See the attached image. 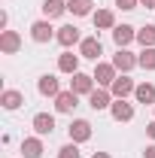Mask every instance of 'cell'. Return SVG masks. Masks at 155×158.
<instances>
[{
    "label": "cell",
    "instance_id": "cell-29",
    "mask_svg": "<svg viewBox=\"0 0 155 158\" xmlns=\"http://www.w3.org/2000/svg\"><path fill=\"white\" fill-rule=\"evenodd\" d=\"M140 6L143 9H155V0H140Z\"/></svg>",
    "mask_w": 155,
    "mask_h": 158
},
{
    "label": "cell",
    "instance_id": "cell-22",
    "mask_svg": "<svg viewBox=\"0 0 155 158\" xmlns=\"http://www.w3.org/2000/svg\"><path fill=\"white\" fill-rule=\"evenodd\" d=\"M94 9V0H67V12H73V15H94L91 12Z\"/></svg>",
    "mask_w": 155,
    "mask_h": 158
},
{
    "label": "cell",
    "instance_id": "cell-14",
    "mask_svg": "<svg viewBox=\"0 0 155 158\" xmlns=\"http://www.w3.org/2000/svg\"><path fill=\"white\" fill-rule=\"evenodd\" d=\"M21 49V34L19 31H3L0 34V52L3 55H15Z\"/></svg>",
    "mask_w": 155,
    "mask_h": 158
},
{
    "label": "cell",
    "instance_id": "cell-6",
    "mask_svg": "<svg viewBox=\"0 0 155 158\" xmlns=\"http://www.w3.org/2000/svg\"><path fill=\"white\" fill-rule=\"evenodd\" d=\"M37 91L43 94V98H58L61 94V82H58V76H52V73H43V76L37 79Z\"/></svg>",
    "mask_w": 155,
    "mask_h": 158
},
{
    "label": "cell",
    "instance_id": "cell-16",
    "mask_svg": "<svg viewBox=\"0 0 155 158\" xmlns=\"http://www.w3.org/2000/svg\"><path fill=\"white\" fill-rule=\"evenodd\" d=\"M91 21H94V31H113L116 27V12L113 9H97L91 15Z\"/></svg>",
    "mask_w": 155,
    "mask_h": 158
},
{
    "label": "cell",
    "instance_id": "cell-4",
    "mask_svg": "<svg viewBox=\"0 0 155 158\" xmlns=\"http://www.w3.org/2000/svg\"><path fill=\"white\" fill-rule=\"evenodd\" d=\"M67 134H70L73 143H88L91 140V122L88 118H73L70 128H67Z\"/></svg>",
    "mask_w": 155,
    "mask_h": 158
},
{
    "label": "cell",
    "instance_id": "cell-7",
    "mask_svg": "<svg viewBox=\"0 0 155 158\" xmlns=\"http://www.w3.org/2000/svg\"><path fill=\"white\" fill-rule=\"evenodd\" d=\"M31 128L37 131V137H49L55 131V116L52 113H37V116L31 118Z\"/></svg>",
    "mask_w": 155,
    "mask_h": 158
},
{
    "label": "cell",
    "instance_id": "cell-1",
    "mask_svg": "<svg viewBox=\"0 0 155 158\" xmlns=\"http://www.w3.org/2000/svg\"><path fill=\"white\" fill-rule=\"evenodd\" d=\"M94 82H97V88H110L113 82H116V76H119V70L113 67V61H97L94 64Z\"/></svg>",
    "mask_w": 155,
    "mask_h": 158
},
{
    "label": "cell",
    "instance_id": "cell-24",
    "mask_svg": "<svg viewBox=\"0 0 155 158\" xmlns=\"http://www.w3.org/2000/svg\"><path fill=\"white\" fill-rule=\"evenodd\" d=\"M137 67H143V70H155V46L140 49V55H137Z\"/></svg>",
    "mask_w": 155,
    "mask_h": 158
},
{
    "label": "cell",
    "instance_id": "cell-13",
    "mask_svg": "<svg viewBox=\"0 0 155 158\" xmlns=\"http://www.w3.org/2000/svg\"><path fill=\"white\" fill-rule=\"evenodd\" d=\"M79 106V94L73 88H67V91H61L58 98H55V113H73Z\"/></svg>",
    "mask_w": 155,
    "mask_h": 158
},
{
    "label": "cell",
    "instance_id": "cell-25",
    "mask_svg": "<svg viewBox=\"0 0 155 158\" xmlns=\"http://www.w3.org/2000/svg\"><path fill=\"white\" fill-rule=\"evenodd\" d=\"M58 158H82V155H79V143H73V140L64 143V146L58 149Z\"/></svg>",
    "mask_w": 155,
    "mask_h": 158
},
{
    "label": "cell",
    "instance_id": "cell-15",
    "mask_svg": "<svg viewBox=\"0 0 155 158\" xmlns=\"http://www.w3.org/2000/svg\"><path fill=\"white\" fill-rule=\"evenodd\" d=\"M79 58H82V55H73L70 49H64V52L58 55V70H61V73H67V76L79 73Z\"/></svg>",
    "mask_w": 155,
    "mask_h": 158
},
{
    "label": "cell",
    "instance_id": "cell-30",
    "mask_svg": "<svg viewBox=\"0 0 155 158\" xmlns=\"http://www.w3.org/2000/svg\"><path fill=\"white\" fill-rule=\"evenodd\" d=\"M91 158H110V152H94Z\"/></svg>",
    "mask_w": 155,
    "mask_h": 158
},
{
    "label": "cell",
    "instance_id": "cell-23",
    "mask_svg": "<svg viewBox=\"0 0 155 158\" xmlns=\"http://www.w3.org/2000/svg\"><path fill=\"white\" fill-rule=\"evenodd\" d=\"M137 43H140L143 49L155 46V24H143V27L137 31Z\"/></svg>",
    "mask_w": 155,
    "mask_h": 158
},
{
    "label": "cell",
    "instance_id": "cell-19",
    "mask_svg": "<svg viewBox=\"0 0 155 158\" xmlns=\"http://www.w3.org/2000/svg\"><path fill=\"white\" fill-rule=\"evenodd\" d=\"M0 103H3V110L15 113L21 103H24V94H21V91H15V88H6V91L0 94Z\"/></svg>",
    "mask_w": 155,
    "mask_h": 158
},
{
    "label": "cell",
    "instance_id": "cell-10",
    "mask_svg": "<svg viewBox=\"0 0 155 158\" xmlns=\"http://www.w3.org/2000/svg\"><path fill=\"white\" fill-rule=\"evenodd\" d=\"M55 40H58L64 49H70V46H76V43H82V34H79L76 24H61L58 34H55Z\"/></svg>",
    "mask_w": 155,
    "mask_h": 158
},
{
    "label": "cell",
    "instance_id": "cell-18",
    "mask_svg": "<svg viewBox=\"0 0 155 158\" xmlns=\"http://www.w3.org/2000/svg\"><path fill=\"white\" fill-rule=\"evenodd\" d=\"M134 100L143 103V106H155V85L152 82H140L134 88Z\"/></svg>",
    "mask_w": 155,
    "mask_h": 158
},
{
    "label": "cell",
    "instance_id": "cell-28",
    "mask_svg": "<svg viewBox=\"0 0 155 158\" xmlns=\"http://www.w3.org/2000/svg\"><path fill=\"white\" fill-rule=\"evenodd\" d=\"M146 134H149V137L155 140V118H152V122H149V125H146Z\"/></svg>",
    "mask_w": 155,
    "mask_h": 158
},
{
    "label": "cell",
    "instance_id": "cell-11",
    "mask_svg": "<svg viewBox=\"0 0 155 158\" xmlns=\"http://www.w3.org/2000/svg\"><path fill=\"white\" fill-rule=\"evenodd\" d=\"M113 67H116L119 73H131L137 67V55L134 52H128V49H116V55H113Z\"/></svg>",
    "mask_w": 155,
    "mask_h": 158
},
{
    "label": "cell",
    "instance_id": "cell-21",
    "mask_svg": "<svg viewBox=\"0 0 155 158\" xmlns=\"http://www.w3.org/2000/svg\"><path fill=\"white\" fill-rule=\"evenodd\" d=\"M67 12V0H46L43 3V15L52 21V19H61Z\"/></svg>",
    "mask_w": 155,
    "mask_h": 158
},
{
    "label": "cell",
    "instance_id": "cell-12",
    "mask_svg": "<svg viewBox=\"0 0 155 158\" xmlns=\"http://www.w3.org/2000/svg\"><path fill=\"white\" fill-rule=\"evenodd\" d=\"M94 76H88V73H73V79H70V88H73V91H76L79 98H82V94H85V98H88V94H91V91H94Z\"/></svg>",
    "mask_w": 155,
    "mask_h": 158
},
{
    "label": "cell",
    "instance_id": "cell-26",
    "mask_svg": "<svg viewBox=\"0 0 155 158\" xmlns=\"http://www.w3.org/2000/svg\"><path fill=\"white\" fill-rule=\"evenodd\" d=\"M119 9H125V12H131V9H137L140 6V0H116Z\"/></svg>",
    "mask_w": 155,
    "mask_h": 158
},
{
    "label": "cell",
    "instance_id": "cell-3",
    "mask_svg": "<svg viewBox=\"0 0 155 158\" xmlns=\"http://www.w3.org/2000/svg\"><path fill=\"white\" fill-rule=\"evenodd\" d=\"M134 88H137V82H134V79L128 76V73H119V76H116V82L110 85V94H113L116 100H128V94H134Z\"/></svg>",
    "mask_w": 155,
    "mask_h": 158
},
{
    "label": "cell",
    "instance_id": "cell-9",
    "mask_svg": "<svg viewBox=\"0 0 155 158\" xmlns=\"http://www.w3.org/2000/svg\"><path fill=\"white\" fill-rule=\"evenodd\" d=\"M113 94H110V88H94L91 94H88V106L94 110V113H100V110H110L113 106Z\"/></svg>",
    "mask_w": 155,
    "mask_h": 158
},
{
    "label": "cell",
    "instance_id": "cell-2",
    "mask_svg": "<svg viewBox=\"0 0 155 158\" xmlns=\"http://www.w3.org/2000/svg\"><path fill=\"white\" fill-rule=\"evenodd\" d=\"M55 34H58V31L52 27V21H49V19H40V21H34V24H31V40H34V43H40V46H43V43H52V40H55Z\"/></svg>",
    "mask_w": 155,
    "mask_h": 158
},
{
    "label": "cell",
    "instance_id": "cell-17",
    "mask_svg": "<svg viewBox=\"0 0 155 158\" xmlns=\"http://www.w3.org/2000/svg\"><path fill=\"white\" fill-rule=\"evenodd\" d=\"M110 116L116 118V122H131V118H134V103H128V100H113Z\"/></svg>",
    "mask_w": 155,
    "mask_h": 158
},
{
    "label": "cell",
    "instance_id": "cell-27",
    "mask_svg": "<svg viewBox=\"0 0 155 158\" xmlns=\"http://www.w3.org/2000/svg\"><path fill=\"white\" fill-rule=\"evenodd\" d=\"M143 158H155V143H152V146H146V149H143Z\"/></svg>",
    "mask_w": 155,
    "mask_h": 158
},
{
    "label": "cell",
    "instance_id": "cell-5",
    "mask_svg": "<svg viewBox=\"0 0 155 158\" xmlns=\"http://www.w3.org/2000/svg\"><path fill=\"white\" fill-rule=\"evenodd\" d=\"M110 34H113V43H116V49H128V46L137 40V27H131V24H116Z\"/></svg>",
    "mask_w": 155,
    "mask_h": 158
},
{
    "label": "cell",
    "instance_id": "cell-8",
    "mask_svg": "<svg viewBox=\"0 0 155 158\" xmlns=\"http://www.w3.org/2000/svg\"><path fill=\"white\" fill-rule=\"evenodd\" d=\"M79 55L97 64V61H100V55H103V46H100V40H97V37H85L82 43H79Z\"/></svg>",
    "mask_w": 155,
    "mask_h": 158
},
{
    "label": "cell",
    "instance_id": "cell-20",
    "mask_svg": "<svg viewBox=\"0 0 155 158\" xmlns=\"http://www.w3.org/2000/svg\"><path fill=\"white\" fill-rule=\"evenodd\" d=\"M21 152H24V158H43V137H24Z\"/></svg>",
    "mask_w": 155,
    "mask_h": 158
}]
</instances>
